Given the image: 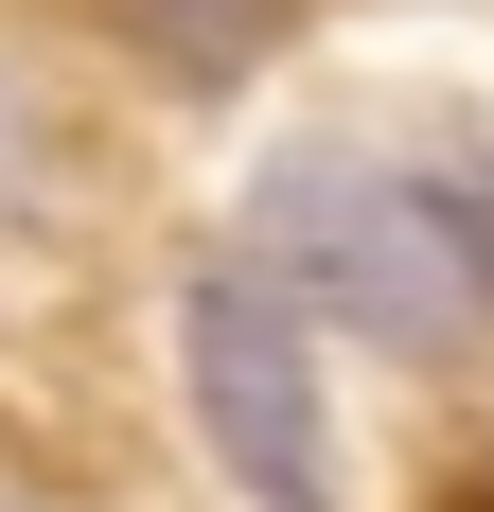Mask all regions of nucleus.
<instances>
[{
  "instance_id": "nucleus-3",
  "label": "nucleus",
  "mask_w": 494,
  "mask_h": 512,
  "mask_svg": "<svg viewBox=\"0 0 494 512\" xmlns=\"http://www.w3.org/2000/svg\"><path fill=\"white\" fill-rule=\"evenodd\" d=\"M106 36L142 53L159 89H195V106H212V89H247V71L300 36V0H106Z\"/></svg>"
},
{
  "instance_id": "nucleus-1",
  "label": "nucleus",
  "mask_w": 494,
  "mask_h": 512,
  "mask_svg": "<svg viewBox=\"0 0 494 512\" xmlns=\"http://www.w3.org/2000/svg\"><path fill=\"white\" fill-rule=\"evenodd\" d=\"M247 265H265L318 336H371V354H406V371L477 354V318H494L477 283H459L424 177H406V159H371V142L265 159V195H247Z\"/></svg>"
},
{
  "instance_id": "nucleus-2",
  "label": "nucleus",
  "mask_w": 494,
  "mask_h": 512,
  "mask_svg": "<svg viewBox=\"0 0 494 512\" xmlns=\"http://www.w3.org/2000/svg\"><path fill=\"white\" fill-rule=\"evenodd\" d=\"M177 371H195V442L230 460L247 512H353V477H336V389H318V318H300L247 248L195 265Z\"/></svg>"
},
{
  "instance_id": "nucleus-4",
  "label": "nucleus",
  "mask_w": 494,
  "mask_h": 512,
  "mask_svg": "<svg viewBox=\"0 0 494 512\" xmlns=\"http://www.w3.org/2000/svg\"><path fill=\"white\" fill-rule=\"evenodd\" d=\"M424 177V212H442V248H459V283L494 301V124H442V142L406 159Z\"/></svg>"
}]
</instances>
